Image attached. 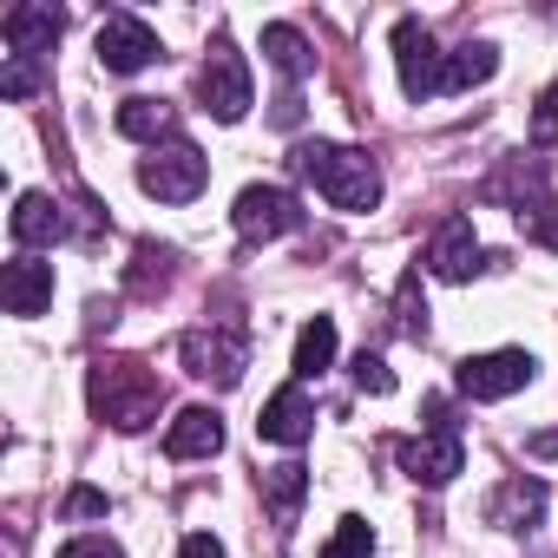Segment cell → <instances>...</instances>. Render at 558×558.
Wrapping results in <instances>:
<instances>
[{
    "instance_id": "6da1fadb",
    "label": "cell",
    "mask_w": 558,
    "mask_h": 558,
    "mask_svg": "<svg viewBox=\"0 0 558 558\" xmlns=\"http://www.w3.org/2000/svg\"><path fill=\"white\" fill-rule=\"evenodd\" d=\"M336 210H375L381 204V171H375V158L368 151H355V145H329V138H310V145H296V158H290Z\"/></svg>"
},
{
    "instance_id": "7a4b0ae2",
    "label": "cell",
    "mask_w": 558,
    "mask_h": 558,
    "mask_svg": "<svg viewBox=\"0 0 558 558\" xmlns=\"http://www.w3.org/2000/svg\"><path fill=\"white\" fill-rule=\"evenodd\" d=\"M93 408H99L119 434H138V427L158 421L165 388H158V375H151L145 362H99V368H93Z\"/></svg>"
},
{
    "instance_id": "3957f363",
    "label": "cell",
    "mask_w": 558,
    "mask_h": 558,
    "mask_svg": "<svg viewBox=\"0 0 558 558\" xmlns=\"http://www.w3.org/2000/svg\"><path fill=\"white\" fill-rule=\"evenodd\" d=\"M138 184H145V197H158V204H191V197L210 184V158H204L191 138H165V145L138 165Z\"/></svg>"
},
{
    "instance_id": "277c9868",
    "label": "cell",
    "mask_w": 558,
    "mask_h": 558,
    "mask_svg": "<svg viewBox=\"0 0 558 558\" xmlns=\"http://www.w3.org/2000/svg\"><path fill=\"white\" fill-rule=\"evenodd\" d=\"M197 99H204V112H210L217 125H236V119L256 106V93H250V60L217 40L210 60H204V73H197Z\"/></svg>"
},
{
    "instance_id": "5b68a950",
    "label": "cell",
    "mask_w": 558,
    "mask_h": 558,
    "mask_svg": "<svg viewBox=\"0 0 558 558\" xmlns=\"http://www.w3.org/2000/svg\"><path fill=\"white\" fill-rule=\"evenodd\" d=\"M230 223H236V236H243V243H276V236L303 230V204H296L283 184H243V191H236Z\"/></svg>"
},
{
    "instance_id": "8992f818",
    "label": "cell",
    "mask_w": 558,
    "mask_h": 558,
    "mask_svg": "<svg viewBox=\"0 0 558 558\" xmlns=\"http://www.w3.org/2000/svg\"><path fill=\"white\" fill-rule=\"evenodd\" d=\"M178 355H184V368H191L197 381L236 388L243 368H250V336H243V329H191V336L178 342Z\"/></svg>"
},
{
    "instance_id": "52a82bcc",
    "label": "cell",
    "mask_w": 558,
    "mask_h": 558,
    "mask_svg": "<svg viewBox=\"0 0 558 558\" xmlns=\"http://www.w3.org/2000/svg\"><path fill=\"white\" fill-rule=\"evenodd\" d=\"M532 375H538V362H532L525 349H493V355H466V362L453 368V388H460L466 401H506V395L532 388Z\"/></svg>"
},
{
    "instance_id": "ba28073f",
    "label": "cell",
    "mask_w": 558,
    "mask_h": 558,
    "mask_svg": "<svg viewBox=\"0 0 558 558\" xmlns=\"http://www.w3.org/2000/svg\"><path fill=\"white\" fill-rule=\"evenodd\" d=\"M395 66H401V93H408L414 106L440 93V66H447V53L434 47V34H427L414 14L395 21Z\"/></svg>"
},
{
    "instance_id": "9c48e42d",
    "label": "cell",
    "mask_w": 558,
    "mask_h": 558,
    "mask_svg": "<svg viewBox=\"0 0 558 558\" xmlns=\"http://www.w3.org/2000/svg\"><path fill=\"white\" fill-rule=\"evenodd\" d=\"M99 66L106 73H145L151 60H165V47H158V34L138 21V14H106V27H99Z\"/></svg>"
},
{
    "instance_id": "30bf717a",
    "label": "cell",
    "mask_w": 558,
    "mask_h": 558,
    "mask_svg": "<svg viewBox=\"0 0 558 558\" xmlns=\"http://www.w3.org/2000/svg\"><path fill=\"white\" fill-rule=\"evenodd\" d=\"M401 466H408L421 486H447V480H460V466H466L460 427H427L421 440H408V447H401Z\"/></svg>"
},
{
    "instance_id": "8fae6325",
    "label": "cell",
    "mask_w": 558,
    "mask_h": 558,
    "mask_svg": "<svg viewBox=\"0 0 558 558\" xmlns=\"http://www.w3.org/2000/svg\"><path fill=\"white\" fill-rule=\"evenodd\" d=\"M256 434L263 440H276V447H303L310 434H316V408H310V395L290 381V388H276L269 401H263V414H256Z\"/></svg>"
},
{
    "instance_id": "7c38bea8",
    "label": "cell",
    "mask_w": 558,
    "mask_h": 558,
    "mask_svg": "<svg viewBox=\"0 0 558 558\" xmlns=\"http://www.w3.org/2000/svg\"><path fill=\"white\" fill-rule=\"evenodd\" d=\"M0 303H8V316H40L53 303V263L14 256L8 269H0Z\"/></svg>"
},
{
    "instance_id": "4fadbf2b",
    "label": "cell",
    "mask_w": 558,
    "mask_h": 558,
    "mask_svg": "<svg viewBox=\"0 0 558 558\" xmlns=\"http://www.w3.org/2000/svg\"><path fill=\"white\" fill-rule=\"evenodd\" d=\"M427 269L447 276V283H466V276L480 269V236H473L466 217H447V223L434 230V243H427Z\"/></svg>"
},
{
    "instance_id": "5bb4252c",
    "label": "cell",
    "mask_w": 558,
    "mask_h": 558,
    "mask_svg": "<svg viewBox=\"0 0 558 558\" xmlns=\"http://www.w3.org/2000/svg\"><path fill=\"white\" fill-rule=\"evenodd\" d=\"M60 8H14L8 21H0V34H8V60H40V53H53V40H60Z\"/></svg>"
},
{
    "instance_id": "9a60e30c",
    "label": "cell",
    "mask_w": 558,
    "mask_h": 558,
    "mask_svg": "<svg viewBox=\"0 0 558 558\" xmlns=\"http://www.w3.org/2000/svg\"><path fill=\"white\" fill-rule=\"evenodd\" d=\"M538 512H545V486L532 473H512L486 499V525H499V532H525V525H538Z\"/></svg>"
},
{
    "instance_id": "2e32d148",
    "label": "cell",
    "mask_w": 558,
    "mask_h": 558,
    "mask_svg": "<svg viewBox=\"0 0 558 558\" xmlns=\"http://www.w3.org/2000/svg\"><path fill=\"white\" fill-rule=\"evenodd\" d=\"M8 223H14V243H27V250H53L66 236V210L47 191H21V204H14Z\"/></svg>"
},
{
    "instance_id": "e0dca14e",
    "label": "cell",
    "mask_w": 558,
    "mask_h": 558,
    "mask_svg": "<svg viewBox=\"0 0 558 558\" xmlns=\"http://www.w3.org/2000/svg\"><path fill=\"white\" fill-rule=\"evenodd\" d=\"M217 447H223L217 408H184V414L171 421V434H165V453H171V460H210Z\"/></svg>"
},
{
    "instance_id": "ac0fdd59",
    "label": "cell",
    "mask_w": 558,
    "mask_h": 558,
    "mask_svg": "<svg viewBox=\"0 0 558 558\" xmlns=\"http://www.w3.org/2000/svg\"><path fill=\"white\" fill-rule=\"evenodd\" d=\"M493 73H499V47L466 40V47L447 53V66H440V93H473V86H486Z\"/></svg>"
},
{
    "instance_id": "d6986e66",
    "label": "cell",
    "mask_w": 558,
    "mask_h": 558,
    "mask_svg": "<svg viewBox=\"0 0 558 558\" xmlns=\"http://www.w3.org/2000/svg\"><path fill=\"white\" fill-rule=\"evenodd\" d=\"M263 53H269V66L283 73L290 86H296V80H310V66H316L310 40H303L296 27H283V21H276V27H263Z\"/></svg>"
},
{
    "instance_id": "ffe728a7",
    "label": "cell",
    "mask_w": 558,
    "mask_h": 558,
    "mask_svg": "<svg viewBox=\"0 0 558 558\" xmlns=\"http://www.w3.org/2000/svg\"><path fill=\"white\" fill-rule=\"evenodd\" d=\"M303 493H310V466H296V460H283V466H269V473H263V499H269V512L283 519V525L296 519Z\"/></svg>"
},
{
    "instance_id": "44dd1931",
    "label": "cell",
    "mask_w": 558,
    "mask_h": 558,
    "mask_svg": "<svg viewBox=\"0 0 558 558\" xmlns=\"http://www.w3.org/2000/svg\"><path fill=\"white\" fill-rule=\"evenodd\" d=\"M329 362H336V323L316 316V323H303V336H296V381L329 375Z\"/></svg>"
},
{
    "instance_id": "7402d4cb",
    "label": "cell",
    "mask_w": 558,
    "mask_h": 558,
    "mask_svg": "<svg viewBox=\"0 0 558 558\" xmlns=\"http://www.w3.org/2000/svg\"><path fill=\"white\" fill-rule=\"evenodd\" d=\"M171 125H178V112H171L165 99H125V106H119V132H125V138H165Z\"/></svg>"
},
{
    "instance_id": "603a6c76",
    "label": "cell",
    "mask_w": 558,
    "mask_h": 558,
    "mask_svg": "<svg viewBox=\"0 0 558 558\" xmlns=\"http://www.w3.org/2000/svg\"><path fill=\"white\" fill-rule=\"evenodd\" d=\"M395 323L401 336H427V296H421V269L401 276V290H395Z\"/></svg>"
},
{
    "instance_id": "cb8c5ba5",
    "label": "cell",
    "mask_w": 558,
    "mask_h": 558,
    "mask_svg": "<svg viewBox=\"0 0 558 558\" xmlns=\"http://www.w3.org/2000/svg\"><path fill=\"white\" fill-rule=\"evenodd\" d=\"M368 551H375V532H368V519L349 512V519H336V538H329L316 558H368Z\"/></svg>"
},
{
    "instance_id": "d4e9b609",
    "label": "cell",
    "mask_w": 558,
    "mask_h": 558,
    "mask_svg": "<svg viewBox=\"0 0 558 558\" xmlns=\"http://www.w3.org/2000/svg\"><path fill=\"white\" fill-rule=\"evenodd\" d=\"M355 388H362V395H395V368L362 349V355H355Z\"/></svg>"
},
{
    "instance_id": "484cf974",
    "label": "cell",
    "mask_w": 558,
    "mask_h": 558,
    "mask_svg": "<svg viewBox=\"0 0 558 558\" xmlns=\"http://www.w3.org/2000/svg\"><path fill=\"white\" fill-rule=\"evenodd\" d=\"M532 145H558V80L538 93V106H532Z\"/></svg>"
},
{
    "instance_id": "4316f807",
    "label": "cell",
    "mask_w": 558,
    "mask_h": 558,
    "mask_svg": "<svg viewBox=\"0 0 558 558\" xmlns=\"http://www.w3.org/2000/svg\"><path fill=\"white\" fill-rule=\"evenodd\" d=\"M0 93H8V99H34V93H40V60H8Z\"/></svg>"
},
{
    "instance_id": "83f0119b",
    "label": "cell",
    "mask_w": 558,
    "mask_h": 558,
    "mask_svg": "<svg viewBox=\"0 0 558 558\" xmlns=\"http://www.w3.org/2000/svg\"><path fill=\"white\" fill-rule=\"evenodd\" d=\"M60 558H125V551H119V538H106V532H80V538L60 545Z\"/></svg>"
},
{
    "instance_id": "f1b7e54d",
    "label": "cell",
    "mask_w": 558,
    "mask_h": 558,
    "mask_svg": "<svg viewBox=\"0 0 558 558\" xmlns=\"http://www.w3.org/2000/svg\"><path fill=\"white\" fill-rule=\"evenodd\" d=\"M106 512H112V499L99 486H73L66 493V519H106Z\"/></svg>"
},
{
    "instance_id": "f546056e",
    "label": "cell",
    "mask_w": 558,
    "mask_h": 558,
    "mask_svg": "<svg viewBox=\"0 0 558 558\" xmlns=\"http://www.w3.org/2000/svg\"><path fill=\"white\" fill-rule=\"evenodd\" d=\"M178 558H223V545H217V538H210V532H191V538H184V551H178Z\"/></svg>"
},
{
    "instance_id": "4dcf8cb0",
    "label": "cell",
    "mask_w": 558,
    "mask_h": 558,
    "mask_svg": "<svg viewBox=\"0 0 558 558\" xmlns=\"http://www.w3.org/2000/svg\"><path fill=\"white\" fill-rule=\"evenodd\" d=\"M532 236H538L545 250H558V210H532Z\"/></svg>"
},
{
    "instance_id": "1f68e13d",
    "label": "cell",
    "mask_w": 558,
    "mask_h": 558,
    "mask_svg": "<svg viewBox=\"0 0 558 558\" xmlns=\"http://www.w3.org/2000/svg\"><path fill=\"white\" fill-rule=\"evenodd\" d=\"M303 119V99H296V86L283 93V99H276V125H296Z\"/></svg>"
}]
</instances>
